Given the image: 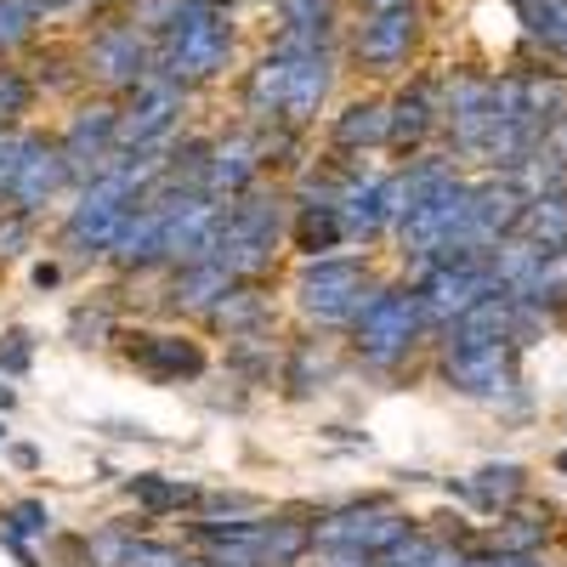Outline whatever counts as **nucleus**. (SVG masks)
Here are the masks:
<instances>
[{
  "instance_id": "obj_1",
  "label": "nucleus",
  "mask_w": 567,
  "mask_h": 567,
  "mask_svg": "<svg viewBox=\"0 0 567 567\" xmlns=\"http://www.w3.org/2000/svg\"><path fill=\"white\" fill-rule=\"evenodd\" d=\"M227 52H233V23L216 0H182L171 23L159 29V69L182 85L221 74Z\"/></svg>"
},
{
  "instance_id": "obj_2",
  "label": "nucleus",
  "mask_w": 567,
  "mask_h": 567,
  "mask_svg": "<svg viewBox=\"0 0 567 567\" xmlns=\"http://www.w3.org/2000/svg\"><path fill=\"white\" fill-rule=\"evenodd\" d=\"M414 40H420V0L414 7H392V12H358L352 58L369 74H403L414 58Z\"/></svg>"
},
{
  "instance_id": "obj_3",
  "label": "nucleus",
  "mask_w": 567,
  "mask_h": 567,
  "mask_svg": "<svg viewBox=\"0 0 567 567\" xmlns=\"http://www.w3.org/2000/svg\"><path fill=\"white\" fill-rule=\"evenodd\" d=\"M420 318H425V312H420V296H403V290L374 296V301L358 312V347H363L369 358L392 363V358H403V352L414 347Z\"/></svg>"
},
{
  "instance_id": "obj_4",
  "label": "nucleus",
  "mask_w": 567,
  "mask_h": 567,
  "mask_svg": "<svg viewBox=\"0 0 567 567\" xmlns=\"http://www.w3.org/2000/svg\"><path fill=\"white\" fill-rule=\"evenodd\" d=\"M85 63L97 69V80L103 85H142L148 80V40H142V29L125 18V23H109V29H97L91 34V45H85Z\"/></svg>"
},
{
  "instance_id": "obj_5",
  "label": "nucleus",
  "mask_w": 567,
  "mask_h": 567,
  "mask_svg": "<svg viewBox=\"0 0 567 567\" xmlns=\"http://www.w3.org/2000/svg\"><path fill=\"white\" fill-rule=\"evenodd\" d=\"M301 296L323 318H352V312L369 307L363 301V267L358 261H318V272L301 284Z\"/></svg>"
},
{
  "instance_id": "obj_6",
  "label": "nucleus",
  "mask_w": 567,
  "mask_h": 567,
  "mask_svg": "<svg viewBox=\"0 0 567 567\" xmlns=\"http://www.w3.org/2000/svg\"><path fill=\"white\" fill-rule=\"evenodd\" d=\"M432 125H437V97H432V85H425V80L403 85L398 103L386 109V136L398 142V148H420Z\"/></svg>"
},
{
  "instance_id": "obj_7",
  "label": "nucleus",
  "mask_w": 567,
  "mask_h": 567,
  "mask_svg": "<svg viewBox=\"0 0 567 567\" xmlns=\"http://www.w3.org/2000/svg\"><path fill=\"white\" fill-rule=\"evenodd\" d=\"M329 545H352V550H392L403 539V516L398 511H358L347 523L323 528Z\"/></svg>"
},
{
  "instance_id": "obj_8",
  "label": "nucleus",
  "mask_w": 567,
  "mask_h": 567,
  "mask_svg": "<svg viewBox=\"0 0 567 567\" xmlns=\"http://www.w3.org/2000/svg\"><path fill=\"white\" fill-rule=\"evenodd\" d=\"M516 12H523L528 34L545 45V52L567 63V0H516Z\"/></svg>"
},
{
  "instance_id": "obj_9",
  "label": "nucleus",
  "mask_w": 567,
  "mask_h": 567,
  "mask_svg": "<svg viewBox=\"0 0 567 567\" xmlns=\"http://www.w3.org/2000/svg\"><path fill=\"white\" fill-rule=\"evenodd\" d=\"M341 148H358V142H386V103H352L336 125Z\"/></svg>"
},
{
  "instance_id": "obj_10",
  "label": "nucleus",
  "mask_w": 567,
  "mask_h": 567,
  "mask_svg": "<svg viewBox=\"0 0 567 567\" xmlns=\"http://www.w3.org/2000/svg\"><path fill=\"white\" fill-rule=\"evenodd\" d=\"M142 363L159 369V374H194V369H199V347H182L176 336H159V358L148 352Z\"/></svg>"
},
{
  "instance_id": "obj_11",
  "label": "nucleus",
  "mask_w": 567,
  "mask_h": 567,
  "mask_svg": "<svg viewBox=\"0 0 567 567\" xmlns=\"http://www.w3.org/2000/svg\"><path fill=\"white\" fill-rule=\"evenodd\" d=\"M477 494H483L488 505H511L516 494H523V471H516V465H488L483 483H477Z\"/></svg>"
},
{
  "instance_id": "obj_12",
  "label": "nucleus",
  "mask_w": 567,
  "mask_h": 567,
  "mask_svg": "<svg viewBox=\"0 0 567 567\" xmlns=\"http://www.w3.org/2000/svg\"><path fill=\"white\" fill-rule=\"evenodd\" d=\"M465 567H539L534 556H523V550H499V556H483V561H465Z\"/></svg>"
},
{
  "instance_id": "obj_13",
  "label": "nucleus",
  "mask_w": 567,
  "mask_h": 567,
  "mask_svg": "<svg viewBox=\"0 0 567 567\" xmlns=\"http://www.w3.org/2000/svg\"><path fill=\"white\" fill-rule=\"evenodd\" d=\"M136 488L148 494L154 505H182V499H187V488H165V483H136Z\"/></svg>"
},
{
  "instance_id": "obj_14",
  "label": "nucleus",
  "mask_w": 567,
  "mask_h": 567,
  "mask_svg": "<svg viewBox=\"0 0 567 567\" xmlns=\"http://www.w3.org/2000/svg\"><path fill=\"white\" fill-rule=\"evenodd\" d=\"M392 7H414V0H358V12H392Z\"/></svg>"
},
{
  "instance_id": "obj_15",
  "label": "nucleus",
  "mask_w": 567,
  "mask_h": 567,
  "mask_svg": "<svg viewBox=\"0 0 567 567\" xmlns=\"http://www.w3.org/2000/svg\"><path fill=\"white\" fill-rule=\"evenodd\" d=\"M556 471H561V477H567V449H561V454H556Z\"/></svg>"
}]
</instances>
